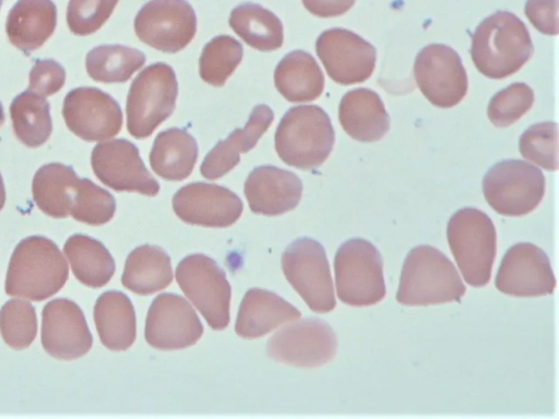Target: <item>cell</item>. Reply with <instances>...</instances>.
Listing matches in <instances>:
<instances>
[{"label": "cell", "instance_id": "ba28073f", "mask_svg": "<svg viewBox=\"0 0 559 419\" xmlns=\"http://www.w3.org/2000/svg\"><path fill=\"white\" fill-rule=\"evenodd\" d=\"M545 187L542 170L521 159L495 164L483 179L487 203L498 214L512 217L533 212L544 197Z\"/></svg>", "mask_w": 559, "mask_h": 419}, {"label": "cell", "instance_id": "7a4b0ae2", "mask_svg": "<svg viewBox=\"0 0 559 419\" xmlns=\"http://www.w3.org/2000/svg\"><path fill=\"white\" fill-rule=\"evenodd\" d=\"M68 275V263L57 244L46 237L31 236L20 241L12 253L5 292L41 301L57 294Z\"/></svg>", "mask_w": 559, "mask_h": 419}, {"label": "cell", "instance_id": "f35d334b", "mask_svg": "<svg viewBox=\"0 0 559 419\" xmlns=\"http://www.w3.org/2000/svg\"><path fill=\"white\" fill-rule=\"evenodd\" d=\"M119 0H70L67 23L70 31L80 36L99 29L114 12Z\"/></svg>", "mask_w": 559, "mask_h": 419}, {"label": "cell", "instance_id": "7402d4cb", "mask_svg": "<svg viewBox=\"0 0 559 419\" xmlns=\"http://www.w3.org/2000/svg\"><path fill=\"white\" fill-rule=\"evenodd\" d=\"M273 119V110L267 105L254 106L246 125L235 129L206 154L200 167L201 175L209 180H215L229 172L238 165L240 154L255 146Z\"/></svg>", "mask_w": 559, "mask_h": 419}, {"label": "cell", "instance_id": "e0dca14e", "mask_svg": "<svg viewBox=\"0 0 559 419\" xmlns=\"http://www.w3.org/2000/svg\"><path fill=\"white\" fill-rule=\"evenodd\" d=\"M62 116L69 130L87 142L117 135L122 127V111L109 94L95 87H78L63 100Z\"/></svg>", "mask_w": 559, "mask_h": 419}, {"label": "cell", "instance_id": "7bdbcfd3", "mask_svg": "<svg viewBox=\"0 0 559 419\" xmlns=\"http://www.w3.org/2000/svg\"><path fill=\"white\" fill-rule=\"evenodd\" d=\"M5 202V189L4 183L0 173V211L2 210Z\"/></svg>", "mask_w": 559, "mask_h": 419}, {"label": "cell", "instance_id": "5b68a950", "mask_svg": "<svg viewBox=\"0 0 559 419\" xmlns=\"http://www.w3.org/2000/svg\"><path fill=\"white\" fill-rule=\"evenodd\" d=\"M447 238L465 282L476 288L486 286L497 253V232L489 216L475 207L459 210L448 223Z\"/></svg>", "mask_w": 559, "mask_h": 419}, {"label": "cell", "instance_id": "836d02e7", "mask_svg": "<svg viewBox=\"0 0 559 419\" xmlns=\"http://www.w3.org/2000/svg\"><path fill=\"white\" fill-rule=\"evenodd\" d=\"M145 55L122 45H102L90 50L85 58L88 75L97 82L122 83L145 63Z\"/></svg>", "mask_w": 559, "mask_h": 419}, {"label": "cell", "instance_id": "8d00e7d4", "mask_svg": "<svg viewBox=\"0 0 559 419\" xmlns=\"http://www.w3.org/2000/svg\"><path fill=\"white\" fill-rule=\"evenodd\" d=\"M521 155L540 166L556 171L558 169V125L545 121L531 125L520 136Z\"/></svg>", "mask_w": 559, "mask_h": 419}, {"label": "cell", "instance_id": "d590c367", "mask_svg": "<svg viewBox=\"0 0 559 419\" xmlns=\"http://www.w3.org/2000/svg\"><path fill=\"white\" fill-rule=\"evenodd\" d=\"M0 333L4 343L15 349L27 348L37 334V319L31 302L11 299L0 310Z\"/></svg>", "mask_w": 559, "mask_h": 419}, {"label": "cell", "instance_id": "74e56055", "mask_svg": "<svg viewBox=\"0 0 559 419\" xmlns=\"http://www.w3.org/2000/svg\"><path fill=\"white\" fill-rule=\"evenodd\" d=\"M534 92L525 83H512L496 93L487 107V116L493 125L507 128L516 122L533 106Z\"/></svg>", "mask_w": 559, "mask_h": 419}, {"label": "cell", "instance_id": "d6986e66", "mask_svg": "<svg viewBox=\"0 0 559 419\" xmlns=\"http://www.w3.org/2000/svg\"><path fill=\"white\" fill-rule=\"evenodd\" d=\"M173 210L187 224L223 228L240 218L243 204L236 193L225 187L191 182L174 194Z\"/></svg>", "mask_w": 559, "mask_h": 419}, {"label": "cell", "instance_id": "3957f363", "mask_svg": "<svg viewBox=\"0 0 559 419\" xmlns=\"http://www.w3.org/2000/svg\"><path fill=\"white\" fill-rule=\"evenodd\" d=\"M466 288L451 260L437 248H413L404 261L396 301L403 306H431L460 301Z\"/></svg>", "mask_w": 559, "mask_h": 419}, {"label": "cell", "instance_id": "f546056e", "mask_svg": "<svg viewBox=\"0 0 559 419\" xmlns=\"http://www.w3.org/2000/svg\"><path fill=\"white\" fill-rule=\"evenodd\" d=\"M171 282L170 258L160 247L143 244L128 255L121 276L127 289L148 296L166 288Z\"/></svg>", "mask_w": 559, "mask_h": 419}, {"label": "cell", "instance_id": "4fadbf2b", "mask_svg": "<svg viewBox=\"0 0 559 419\" xmlns=\"http://www.w3.org/2000/svg\"><path fill=\"white\" fill-rule=\"evenodd\" d=\"M134 32L144 44L175 53L193 39L197 16L186 0H150L135 15Z\"/></svg>", "mask_w": 559, "mask_h": 419}, {"label": "cell", "instance_id": "d6a6232c", "mask_svg": "<svg viewBox=\"0 0 559 419\" xmlns=\"http://www.w3.org/2000/svg\"><path fill=\"white\" fill-rule=\"evenodd\" d=\"M10 115L16 137L26 146L38 147L49 139L52 122L44 96L28 89L21 93L12 100Z\"/></svg>", "mask_w": 559, "mask_h": 419}, {"label": "cell", "instance_id": "b9f144b4", "mask_svg": "<svg viewBox=\"0 0 559 419\" xmlns=\"http://www.w3.org/2000/svg\"><path fill=\"white\" fill-rule=\"evenodd\" d=\"M304 7L319 17L342 15L353 8L356 0H301Z\"/></svg>", "mask_w": 559, "mask_h": 419}, {"label": "cell", "instance_id": "2e32d148", "mask_svg": "<svg viewBox=\"0 0 559 419\" xmlns=\"http://www.w3.org/2000/svg\"><path fill=\"white\" fill-rule=\"evenodd\" d=\"M316 51L328 75L342 85L365 82L376 68V48L345 28L322 32L316 41Z\"/></svg>", "mask_w": 559, "mask_h": 419}, {"label": "cell", "instance_id": "30bf717a", "mask_svg": "<svg viewBox=\"0 0 559 419\" xmlns=\"http://www.w3.org/2000/svg\"><path fill=\"white\" fill-rule=\"evenodd\" d=\"M176 279L211 328L221 331L228 326L231 288L213 259L201 253L186 256L176 268Z\"/></svg>", "mask_w": 559, "mask_h": 419}, {"label": "cell", "instance_id": "52a82bcc", "mask_svg": "<svg viewBox=\"0 0 559 419\" xmlns=\"http://www.w3.org/2000/svg\"><path fill=\"white\" fill-rule=\"evenodd\" d=\"M178 83L174 69L163 62L144 68L132 81L127 96V129L145 139L175 110Z\"/></svg>", "mask_w": 559, "mask_h": 419}, {"label": "cell", "instance_id": "d4e9b609", "mask_svg": "<svg viewBox=\"0 0 559 419\" xmlns=\"http://www.w3.org/2000/svg\"><path fill=\"white\" fill-rule=\"evenodd\" d=\"M83 185L73 168L60 163L41 166L33 178L32 192L38 208L52 218H66L76 206Z\"/></svg>", "mask_w": 559, "mask_h": 419}, {"label": "cell", "instance_id": "83f0119b", "mask_svg": "<svg viewBox=\"0 0 559 419\" xmlns=\"http://www.w3.org/2000/svg\"><path fill=\"white\" fill-rule=\"evenodd\" d=\"M274 84L285 99L305 103L317 99L324 89V75L314 58L304 50H293L274 70Z\"/></svg>", "mask_w": 559, "mask_h": 419}, {"label": "cell", "instance_id": "f1b7e54d", "mask_svg": "<svg viewBox=\"0 0 559 419\" xmlns=\"http://www.w3.org/2000/svg\"><path fill=\"white\" fill-rule=\"evenodd\" d=\"M198 144L186 130L170 128L159 132L150 152V165L160 178L181 181L188 178L198 159Z\"/></svg>", "mask_w": 559, "mask_h": 419}, {"label": "cell", "instance_id": "7c38bea8", "mask_svg": "<svg viewBox=\"0 0 559 419\" xmlns=\"http://www.w3.org/2000/svg\"><path fill=\"white\" fill-rule=\"evenodd\" d=\"M414 76L420 92L436 107H454L467 93V74L461 57L443 44H430L417 53Z\"/></svg>", "mask_w": 559, "mask_h": 419}, {"label": "cell", "instance_id": "8fae6325", "mask_svg": "<svg viewBox=\"0 0 559 419\" xmlns=\"http://www.w3.org/2000/svg\"><path fill=\"white\" fill-rule=\"evenodd\" d=\"M266 351L273 360L297 368H318L330 362L337 351L332 327L316 318L287 325L267 342Z\"/></svg>", "mask_w": 559, "mask_h": 419}, {"label": "cell", "instance_id": "484cf974", "mask_svg": "<svg viewBox=\"0 0 559 419\" xmlns=\"http://www.w3.org/2000/svg\"><path fill=\"white\" fill-rule=\"evenodd\" d=\"M56 24L57 9L51 0H17L8 14L5 32L12 45L29 53L44 45Z\"/></svg>", "mask_w": 559, "mask_h": 419}, {"label": "cell", "instance_id": "9a60e30c", "mask_svg": "<svg viewBox=\"0 0 559 419\" xmlns=\"http://www.w3.org/2000/svg\"><path fill=\"white\" fill-rule=\"evenodd\" d=\"M144 335L147 344L155 349H185L201 338L203 325L183 297L164 292L150 306Z\"/></svg>", "mask_w": 559, "mask_h": 419}, {"label": "cell", "instance_id": "9c48e42d", "mask_svg": "<svg viewBox=\"0 0 559 419\" xmlns=\"http://www.w3.org/2000/svg\"><path fill=\"white\" fill-rule=\"evenodd\" d=\"M282 270L311 311L328 313L336 307L329 261L319 241L308 237L293 241L282 254Z\"/></svg>", "mask_w": 559, "mask_h": 419}, {"label": "cell", "instance_id": "cb8c5ba5", "mask_svg": "<svg viewBox=\"0 0 559 419\" xmlns=\"http://www.w3.org/2000/svg\"><path fill=\"white\" fill-rule=\"evenodd\" d=\"M344 131L359 142L381 140L390 129V116L380 96L369 88L347 92L338 106Z\"/></svg>", "mask_w": 559, "mask_h": 419}, {"label": "cell", "instance_id": "277c9868", "mask_svg": "<svg viewBox=\"0 0 559 419\" xmlns=\"http://www.w3.org/2000/svg\"><path fill=\"white\" fill-rule=\"evenodd\" d=\"M274 139L276 153L285 164L311 170L320 167L331 154L335 132L322 108L299 105L282 117Z\"/></svg>", "mask_w": 559, "mask_h": 419}, {"label": "cell", "instance_id": "603a6c76", "mask_svg": "<svg viewBox=\"0 0 559 419\" xmlns=\"http://www.w3.org/2000/svg\"><path fill=\"white\" fill-rule=\"evenodd\" d=\"M300 316V311L278 295L261 288H251L240 303L235 332L241 338L254 339Z\"/></svg>", "mask_w": 559, "mask_h": 419}, {"label": "cell", "instance_id": "ffe728a7", "mask_svg": "<svg viewBox=\"0 0 559 419\" xmlns=\"http://www.w3.org/2000/svg\"><path fill=\"white\" fill-rule=\"evenodd\" d=\"M41 345L48 355L59 360L79 359L88 352L93 337L75 302L59 298L44 307Z\"/></svg>", "mask_w": 559, "mask_h": 419}, {"label": "cell", "instance_id": "44dd1931", "mask_svg": "<svg viewBox=\"0 0 559 419\" xmlns=\"http://www.w3.org/2000/svg\"><path fill=\"white\" fill-rule=\"evenodd\" d=\"M243 192L254 214L277 216L298 205L302 195V182L292 171L262 165L250 171Z\"/></svg>", "mask_w": 559, "mask_h": 419}, {"label": "cell", "instance_id": "4316f807", "mask_svg": "<svg viewBox=\"0 0 559 419\" xmlns=\"http://www.w3.org/2000/svg\"><path fill=\"white\" fill-rule=\"evenodd\" d=\"M94 321L102 344L112 351L129 349L136 337L135 311L121 291L102 294L94 307Z\"/></svg>", "mask_w": 559, "mask_h": 419}, {"label": "cell", "instance_id": "e575fe53", "mask_svg": "<svg viewBox=\"0 0 559 419\" xmlns=\"http://www.w3.org/2000/svg\"><path fill=\"white\" fill-rule=\"evenodd\" d=\"M242 56V45L236 38L229 35L214 37L205 44L199 59L201 79L213 86H223Z\"/></svg>", "mask_w": 559, "mask_h": 419}, {"label": "cell", "instance_id": "6da1fadb", "mask_svg": "<svg viewBox=\"0 0 559 419\" xmlns=\"http://www.w3.org/2000/svg\"><path fill=\"white\" fill-rule=\"evenodd\" d=\"M533 52L526 25L512 12H495L481 21L472 35L473 62L489 79L499 80L514 74Z\"/></svg>", "mask_w": 559, "mask_h": 419}, {"label": "cell", "instance_id": "ac0fdd59", "mask_svg": "<svg viewBox=\"0 0 559 419\" xmlns=\"http://www.w3.org/2000/svg\"><path fill=\"white\" fill-rule=\"evenodd\" d=\"M495 285L509 296L539 297L554 294L556 277L544 250L531 242H520L503 255Z\"/></svg>", "mask_w": 559, "mask_h": 419}, {"label": "cell", "instance_id": "ab89813d", "mask_svg": "<svg viewBox=\"0 0 559 419\" xmlns=\"http://www.w3.org/2000/svg\"><path fill=\"white\" fill-rule=\"evenodd\" d=\"M64 81L66 72L61 64L52 59L37 60L29 73L28 91L50 96L63 86Z\"/></svg>", "mask_w": 559, "mask_h": 419}, {"label": "cell", "instance_id": "ee69618b", "mask_svg": "<svg viewBox=\"0 0 559 419\" xmlns=\"http://www.w3.org/2000/svg\"><path fill=\"white\" fill-rule=\"evenodd\" d=\"M4 122V111L2 104L0 103V125Z\"/></svg>", "mask_w": 559, "mask_h": 419}, {"label": "cell", "instance_id": "5bb4252c", "mask_svg": "<svg viewBox=\"0 0 559 419\" xmlns=\"http://www.w3.org/2000/svg\"><path fill=\"white\" fill-rule=\"evenodd\" d=\"M91 164L96 177L115 191L147 196H155L159 191V183L145 167L139 148L126 139L97 144Z\"/></svg>", "mask_w": 559, "mask_h": 419}, {"label": "cell", "instance_id": "4dcf8cb0", "mask_svg": "<svg viewBox=\"0 0 559 419\" xmlns=\"http://www.w3.org/2000/svg\"><path fill=\"white\" fill-rule=\"evenodd\" d=\"M63 252L76 279L87 287L100 288L115 274V261L107 248L86 235L71 236L64 243Z\"/></svg>", "mask_w": 559, "mask_h": 419}, {"label": "cell", "instance_id": "8992f818", "mask_svg": "<svg viewBox=\"0 0 559 419\" xmlns=\"http://www.w3.org/2000/svg\"><path fill=\"white\" fill-rule=\"evenodd\" d=\"M334 273L337 297L347 306H374L386 295L381 253L366 239L353 238L341 244Z\"/></svg>", "mask_w": 559, "mask_h": 419}, {"label": "cell", "instance_id": "f6af8a7d", "mask_svg": "<svg viewBox=\"0 0 559 419\" xmlns=\"http://www.w3.org/2000/svg\"><path fill=\"white\" fill-rule=\"evenodd\" d=\"M2 3H3V0H0V9H1V7H2Z\"/></svg>", "mask_w": 559, "mask_h": 419}, {"label": "cell", "instance_id": "1f68e13d", "mask_svg": "<svg viewBox=\"0 0 559 419\" xmlns=\"http://www.w3.org/2000/svg\"><path fill=\"white\" fill-rule=\"evenodd\" d=\"M228 23L246 44L257 50L273 51L284 43L281 20L260 4L245 2L235 7Z\"/></svg>", "mask_w": 559, "mask_h": 419}, {"label": "cell", "instance_id": "60d3db41", "mask_svg": "<svg viewBox=\"0 0 559 419\" xmlns=\"http://www.w3.org/2000/svg\"><path fill=\"white\" fill-rule=\"evenodd\" d=\"M524 12L538 32L558 34V0H526Z\"/></svg>", "mask_w": 559, "mask_h": 419}]
</instances>
